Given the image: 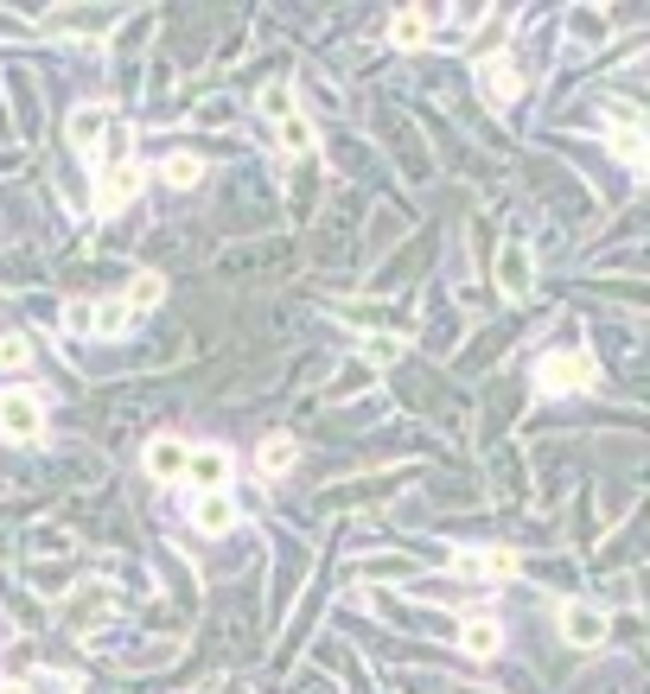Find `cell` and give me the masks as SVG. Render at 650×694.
I'll use <instances>...</instances> for the list:
<instances>
[{
	"instance_id": "17",
	"label": "cell",
	"mask_w": 650,
	"mask_h": 694,
	"mask_svg": "<svg viewBox=\"0 0 650 694\" xmlns=\"http://www.w3.org/2000/svg\"><path fill=\"white\" fill-rule=\"evenodd\" d=\"M460 643H466V656H478V663H492V656H497V643H504V638H497V624H492V618H466V631H460Z\"/></svg>"
},
{
	"instance_id": "14",
	"label": "cell",
	"mask_w": 650,
	"mask_h": 694,
	"mask_svg": "<svg viewBox=\"0 0 650 694\" xmlns=\"http://www.w3.org/2000/svg\"><path fill=\"white\" fill-rule=\"evenodd\" d=\"M606 147L619 159H631L638 173H650V128H638V122H619V128L606 134Z\"/></svg>"
},
{
	"instance_id": "21",
	"label": "cell",
	"mask_w": 650,
	"mask_h": 694,
	"mask_svg": "<svg viewBox=\"0 0 650 694\" xmlns=\"http://www.w3.org/2000/svg\"><path fill=\"white\" fill-rule=\"evenodd\" d=\"M281 147H287V154H312V122H307V115L281 122Z\"/></svg>"
},
{
	"instance_id": "12",
	"label": "cell",
	"mask_w": 650,
	"mask_h": 694,
	"mask_svg": "<svg viewBox=\"0 0 650 694\" xmlns=\"http://www.w3.org/2000/svg\"><path fill=\"white\" fill-rule=\"evenodd\" d=\"M230 453H224V446H192V472H185V478H192V485L198 490H224L230 485Z\"/></svg>"
},
{
	"instance_id": "15",
	"label": "cell",
	"mask_w": 650,
	"mask_h": 694,
	"mask_svg": "<svg viewBox=\"0 0 650 694\" xmlns=\"http://www.w3.org/2000/svg\"><path fill=\"white\" fill-rule=\"evenodd\" d=\"M109 612H115V592L109 587H83V592H71V605H64L71 624H96V618H109Z\"/></svg>"
},
{
	"instance_id": "11",
	"label": "cell",
	"mask_w": 650,
	"mask_h": 694,
	"mask_svg": "<svg viewBox=\"0 0 650 694\" xmlns=\"http://www.w3.org/2000/svg\"><path fill=\"white\" fill-rule=\"evenodd\" d=\"M594 383V358L587 351H555L543 358V389H587Z\"/></svg>"
},
{
	"instance_id": "9",
	"label": "cell",
	"mask_w": 650,
	"mask_h": 694,
	"mask_svg": "<svg viewBox=\"0 0 650 694\" xmlns=\"http://www.w3.org/2000/svg\"><path fill=\"white\" fill-rule=\"evenodd\" d=\"M478 90H485V103H497V108H504V103H517L523 71L510 64V58H492V52H485V58H478Z\"/></svg>"
},
{
	"instance_id": "16",
	"label": "cell",
	"mask_w": 650,
	"mask_h": 694,
	"mask_svg": "<svg viewBox=\"0 0 650 694\" xmlns=\"http://www.w3.org/2000/svg\"><path fill=\"white\" fill-rule=\"evenodd\" d=\"M256 108L261 115H268V122H275V128H281V122H293V115H300V108H293V83H261V96H256Z\"/></svg>"
},
{
	"instance_id": "7",
	"label": "cell",
	"mask_w": 650,
	"mask_h": 694,
	"mask_svg": "<svg viewBox=\"0 0 650 694\" xmlns=\"http://www.w3.org/2000/svg\"><path fill=\"white\" fill-rule=\"evenodd\" d=\"M453 573H466V580H510L517 573V555L510 548H460L453 555Z\"/></svg>"
},
{
	"instance_id": "13",
	"label": "cell",
	"mask_w": 650,
	"mask_h": 694,
	"mask_svg": "<svg viewBox=\"0 0 650 694\" xmlns=\"http://www.w3.org/2000/svg\"><path fill=\"white\" fill-rule=\"evenodd\" d=\"M390 39L402 45V52L427 45V39H434V13H427V7H402V13L390 20Z\"/></svg>"
},
{
	"instance_id": "1",
	"label": "cell",
	"mask_w": 650,
	"mask_h": 694,
	"mask_svg": "<svg viewBox=\"0 0 650 694\" xmlns=\"http://www.w3.org/2000/svg\"><path fill=\"white\" fill-rule=\"evenodd\" d=\"M64 325L78 338H122L134 325V312L122 307V300H109V307H90V300H71L64 307Z\"/></svg>"
},
{
	"instance_id": "3",
	"label": "cell",
	"mask_w": 650,
	"mask_h": 694,
	"mask_svg": "<svg viewBox=\"0 0 650 694\" xmlns=\"http://www.w3.org/2000/svg\"><path fill=\"white\" fill-rule=\"evenodd\" d=\"M39 427H45L39 395H27V389H7V395H0V434H7V439H32Z\"/></svg>"
},
{
	"instance_id": "2",
	"label": "cell",
	"mask_w": 650,
	"mask_h": 694,
	"mask_svg": "<svg viewBox=\"0 0 650 694\" xmlns=\"http://www.w3.org/2000/svg\"><path fill=\"white\" fill-rule=\"evenodd\" d=\"M185 516H192L198 536H224V529H236V497L230 490H192Z\"/></svg>"
},
{
	"instance_id": "4",
	"label": "cell",
	"mask_w": 650,
	"mask_h": 694,
	"mask_svg": "<svg viewBox=\"0 0 650 694\" xmlns=\"http://www.w3.org/2000/svg\"><path fill=\"white\" fill-rule=\"evenodd\" d=\"M109 134H115V108L109 103H83L78 115H71V147H78V154H103Z\"/></svg>"
},
{
	"instance_id": "6",
	"label": "cell",
	"mask_w": 650,
	"mask_h": 694,
	"mask_svg": "<svg viewBox=\"0 0 650 694\" xmlns=\"http://www.w3.org/2000/svg\"><path fill=\"white\" fill-rule=\"evenodd\" d=\"M561 638H568L574 650H599V638H606V612L587 605V599H568V605H561Z\"/></svg>"
},
{
	"instance_id": "19",
	"label": "cell",
	"mask_w": 650,
	"mask_h": 694,
	"mask_svg": "<svg viewBox=\"0 0 650 694\" xmlns=\"http://www.w3.org/2000/svg\"><path fill=\"white\" fill-rule=\"evenodd\" d=\"M159 293H166V281H159V275H141V281H128L122 307H128V312H147V307H159Z\"/></svg>"
},
{
	"instance_id": "23",
	"label": "cell",
	"mask_w": 650,
	"mask_h": 694,
	"mask_svg": "<svg viewBox=\"0 0 650 694\" xmlns=\"http://www.w3.org/2000/svg\"><path fill=\"white\" fill-rule=\"evenodd\" d=\"M574 32H580V39H599V32H606V20H599L594 7H580V13H574Z\"/></svg>"
},
{
	"instance_id": "22",
	"label": "cell",
	"mask_w": 650,
	"mask_h": 694,
	"mask_svg": "<svg viewBox=\"0 0 650 694\" xmlns=\"http://www.w3.org/2000/svg\"><path fill=\"white\" fill-rule=\"evenodd\" d=\"M32 358V344L20 332H0V370H20V363Z\"/></svg>"
},
{
	"instance_id": "10",
	"label": "cell",
	"mask_w": 650,
	"mask_h": 694,
	"mask_svg": "<svg viewBox=\"0 0 650 694\" xmlns=\"http://www.w3.org/2000/svg\"><path fill=\"white\" fill-rule=\"evenodd\" d=\"M497 287H504L510 300H529V293H536V268H529V249H523V242H504V249H497Z\"/></svg>"
},
{
	"instance_id": "24",
	"label": "cell",
	"mask_w": 650,
	"mask_h": 694,
	"mask_svg": "<svg viewBox=\"0 0 650 694\" xmlns=\"http://www.w3.org/2000/svg\"><path fill=\"white\" fill-rule=\"evenodd\" d=\"M0 694H32L27 682H0Z\"/></svg>"
},
{
	"instance_id": "20",
	"label": "cell",
	"mask_w": 650,
	"mask_h": 694,
	"mask_svg": "<svg viewBox=\"0 0 650 694\" xmlns=\"http://www.w3.org/2000/svg\"><path fill=\"white\" fill-rule=\"evenodd\" d=\"M159 179H166V185H179V191H185V185H198V179H205V166H198L192 154H173L166 166H159Z\"/></svg>"
},
{
	"instance_id": "5",
	"label": "cell",
	"mask_w": 650,
	"mask_h": 694,
	"mask_svg": "<svg viewBox=\"0 0 650 694\" xmlns=\"http://www.w3.org/2000/svg\"><path fill=\"white\" fill-rule=\"evenodd\" d=\"M141 465H147V478L173 485V478H185V472H192V446H185V439H173V434H159V439H147Z\"/></svg>"
},
{
	"instance_id": "25",
	"label": "cell",
	"mask_w": 650,
	"mask_h": 694,
	"mask_svg": "<svg viewBox=\"0 0 650 694\" xmlns=\"http://www.w3.org/2000/svg\"><path fill=\"white\" fill-rule=\"evenodd\" d=\"M230 694H236V688H230Z\"/></svg>"
},
{
	"instance_id": "18",
	"label": "cell",
	"mask_w": 650,
	"mask_h": 694,
	"mask_svg": "<svg viewBox=\"0 0 650 694\" xmlns=\"http://www.w3.org/2000/svg\"><path fill=\"white\" fill-rule=\"evenodd\" d=\"M293 459H300V453H293V439H287V434H275V439H268V446L256 453L261 478H281V472H293Z\"/></svg>"
},
{
	"instance_id": "8",
	"label": "cell",
	"mask_w": 650,
	"mask_h": 694,
	"mask_svg": "<svg viewBox=\"0 0 650 694\" xmlns=\"http://www.w3.org/2000/svg\"><path fill=\"white\" fill-rule=\"evenodd\" d=\"M134 198H141V173H134L128 159H122V166H103V179H96V210L115 217V210L134 205Z\"/></svg>"
}]
</instances>
